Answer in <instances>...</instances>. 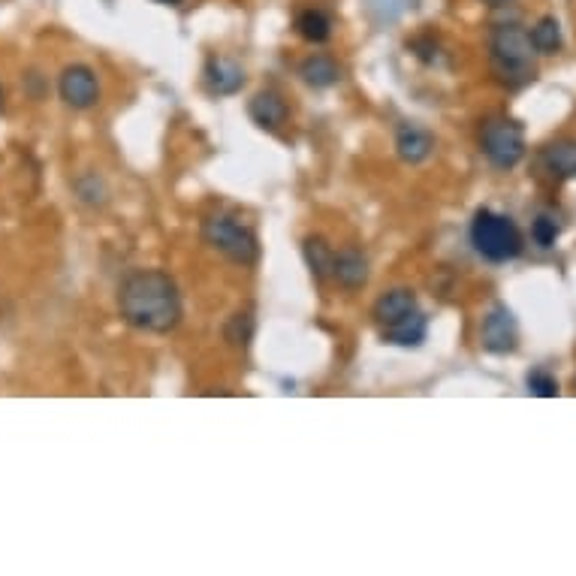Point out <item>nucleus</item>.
<instances>
[{
  "instance_id": "nucleus-6",
  "label": "nucleus",
  "mask_w": 576,
  "mask_h": 576,
  "mask_svg": "<svg viewBox=\"0 0 576 576\" xmlns=\"http://www.w3.org/2000/svg\"><path fill=\"white\" fill-rule=\"evenodd\" d=\"M480 341H483V350L495 353V356H507L519 347V326H516V317L507 305H495L483 317Z\"/></svg>"
},
{
  "instance_id": "nucleus-17",
  "label": "nucleus",
  "mask_w": 576,
  "mask_h": 576,
  "mask_svg": "<svg viewBox=\"0 0 576 576\" xmlns=\"http://www.w3.org/2000/svg\"><path fill=\"white\" fill-rule=\"evenodd\" d=\"M296 34H299L302 40L314 43V46L326 43V40L332 37V19H329V13H323V10H302V13L296 16Z\"/></svg>"
},
{
  "instance_id": "nucleus-20",
  "label": "nucleus",
  "mask_w": 576,
  "mask_h": 576,
  "mask_svg": "<svg viewBox=\"0 0 576 576\" xmlns=\"http://www.w3.org/2000/svg\"><path fill=\"white\" fill-rule=\"evenodd\" d=\"M251 335H254V320H251V314H233V320L227 323V341H230L233 347H248Z\"/></svg>"
},
{
  "instance_id": "nucleus-21",
  "label": "nucleus",
  "mask_w": 576,
  "mask_h": 576,
  "mask_svg": "<svg viewBox=\"0 0 576 576\" xmlns=\"http://www.w3.org/2000/svg\"><path fill=\"white\" fill-rule=\"evenodd\" d=\"M558 236H561V227H558L555 218H549V215H540V218L531 224V239H534L540 248H552V245L558 242Z\"/></svg>"
},
{
  "instance_id": "nucleus-24",
  "label": "nucleus",
  "mask_w": 576,
  "mask_h": 576,
  "mask_svg": "<svg viewBox=\"0 0 576 576\" xmlns=\"http://www.w3.org/2000/svg\"><path fill=\"white\" fill-rule=\"evenodd\" d=\"M0 106H4V91H0Z\"/></svg>"
},
{
  "instance_id": "nucleus-5",
  "label": "nucleus",
  "mask_w": 576,
  "mask_h": 576,
  "mask_svg": "<svg viewBox=\"0 0 576 576\" xmlns=\"http://www.w3.org/2000/svg\"><path fill=\"white\" fill-rule=\"evenodd\" d=\"M480 151L495 169H513L525 157V130L507 115H492L480 127Z\"/></svg>"
},
{
  "instance_id": "nucleus-8",
  "label": "nucleus",
  "mask_w": 576,
  "mask_h": 576,
  "mask_svg": "<svg viewBox=\"0 0 576 576\" xmlns=\"http://www.w3.org/2000/svg\"><path fill=\"white\" fill-rule=\"evenodd\" d=\"M203 82L209 88V94L215 97H233L245 88V70L233 61V58H209L206 70H203Z\"/></svg>"
},
{
  "instance_id": "nucleus-11",
  "label": "nucleus",
  "mask_w": 576,
  "mask_h": 576,
  "mask_svg": "<svg viewBox=\"0 0 576 576\" xmlns=\"http://www.w3.org/2000/svg\"><path fill=\"white\" fill-rule=\"evenodd\" d=\"M396 151H399V157H402L405 163L417 166V163H423V160L432 157V151H435V136H432L426 127H420V124H402L399 133H396Z\"/></svg>"
},
{
  "instance_id": "nucleus-1",
  "label": "nucleus",
  "mask_w": 576,
  "mask_h": 576,
  "mask_svg": "<svg viewBox=\"0 0 576 576\" xmlns=\"http://www.w3.org/2000/svg\"><path fill=\"white\" fill-rule=\"evenodd\" d=\"M118 311L139 332L166 335L181 323V296L175 281L160 269H139L118 287Z\"/></svg>"
},
{
  "instance_id": "nucleus-16",
  "label": "nucleus",
  "mask_w": 576,
  "mask_h": 576,
  "mask_svg": "<svg viewBox=\"0 0 576 576\" xmlns=\"http://www.w3.org/2000/svg\"><path fill=\"white\" fill-rule=\"evenodd\" d=\"M302 254H305V263L311 269V275L317 281H326L332 278V263H335V251L329 248V242L323 236H308L302 242Z\"/></svg>"
},
{
  "instance_id": "nucleus-15",
  "label": "nucleus",
  "mask_w": 576,
  "mask_h": 576,
  "mask_svg": "<svg viewBox=\"0 0 576 576\" xmlns=\"http://www.w3.org/2000/svg\"><path fill=\"white\" fill-rule=\"evenodd\" d=\"M299 76H302V82H305L308 88L326 91V88H332V85L341 82V67H338L335 58H329V55H311V58L302 61Z\"/></svg>"
},
{
  "instance_id": "nucleus-9",
  "label": "nucleus",
  "mask_w": 576,
  "mask_h": 576,
  "mask_svg": "<svg viewBox=\"0 0 576 576\" xmlns=\"http://www.w3.org/2000/svg\"><path fill=\"white\" fill-rule=\"evenodd\" d=\"M420 305H417V293L408 290V287H396V290H387L380 293L374 308H371V317L377 323V329H387L399 320H405L408 314H414Z\"/></svg>"
},
{
  "instance_id": "nucleus-18",
  "label": "nucleus",
  "mask_w": 576,
  "mask_h": 576,
  "mask_svg": "<svg viewBox=\"0 0 576 576\" xmlns=\"http://www.w3.org/2000/svg\"><path fill=\"white\" fill-rule=\"evenodd\" d=\"M528 37H531V46L537 55H555L561 49V25L555 16L537 19V25L528 31Z\"/></svg>"
},
{
  "instance_id": "nucleus-10",
  "label": "nucleus",
  "mask_w": 576,
  "mask_h": 576,
  "mask_svg": "<svg viewBox=\"0 0 576 576\" xmlns=\"http://www.w3.org/2000/svg\"><path fill=\"white\" fill-rule=\"evenodd\" d=\"M248 115L263 130H281L290 118V106L278 91H260L248 103Z\"/></svg>"
},
{
  "instance_id": "nucleus-2",
  "label": "nucleus",
  "mask_w": 576,
  "mask_h": 576,
  "mask_svg": "<svg viewBox=\"0 0 576 576\" xmlns=\"http://www.w3.org/2000/svg\"><path fill=\"white\" fill-rule=\"evenodd\" d=\"M489 58L498 79L510 88H519L534 79V46L522 25L495 28L489 40Z\"/></svg>"
},
{
  "instance_id": "nucleus-13",
  "label": "nucleus",
  "mask_w": 576,
  "mask_h": 576,
  "mask_svg": "<svg viewBox=\"0 0 576 576\" xmlns=\"http://www.w3.org/2000/svg\"><path fill=\"white\" fill-rule=\"evenodd\" d=\"M426 335H429V317L420 308L414 314H408L405 320L380 329V338L387 344H396V347H417L426 341Z\"/></svg>"
},
{
  "instance_id": "nucleus-3",
  "label": "nucleus",
  "mask_w": 576,
  "mask_h": 576,
  "mask_svg": "<svg viewBox=\"0 0 576 576\" xmlns=\"http://www.w3.org/2000/svg\"><path fill=\"white\" fill-rule=\"evenodd\" d=\"M468 239L486 263H510L525 251V239H522L519 227L507 215H498L492 209L474 212Z\"/></svg>"
},
{
  "instance_id": "nucleus-19",
  "label": "nucleus",
  "mask_w": 576,
  "mask_h": 576,
  "mask_svg": "<svg viewBox=\"0 0 576 576\" xmlns=\"http://www.w3.org/2000/svg\"><path fill=\"white\" fill-rule=\"evenodd\" d=\"M525 383H528V393H534V396H540V399H555V396H558V380H555L546 368L528 371Z\"/></svg>"
},
{
  "instance_id": "nucleus-7",
  "label": "nucleus",
  "mask_w": 576,
  "mask_h": 576,
  "mask_svg": "<svg viewBox=\"0 0 576 576\" xmlns=\"http://www.w3.org/2000/svg\"><path fill=\"white\" fill-rule=\"evenodd\" d=\"M58 94L70 109H91L100 103V82L97 73L85 64H70L64 67L58 79Z\"/></svg>"
},
{
  "instance_id": "nucleus-4",
  "label": "nucleus",
  "mask_w": 576,
  "mask_h": 576,
  "mask_svg": "<svg viewBox=\"0 0 576 576\" xmlns=\"http://www.w3.org/2000/svg\"><path fill=\"white\" fill-rule=\"evenodd\" d=\"M203 242L221 251L227 260L239 266H254L260 260V242L257 233L236 215V212H212L203 218Z\"/></svg>"
},
{
  "instance_id": "nucleus-23",
  "label": "nucleus",
  "mask_w": 576,
  "mask_h": 576,
  "mask_svg": "<svg viewBox=\"0 0 576 576\" xmlns=\"http://www.w3.org/2000/svg\"><path fill=\"white\" fill-rule=\"evenodd\" d=\"M157 4H163V7H178L181 0H157Z\"/></svg>"
},
{
  "instance_id": "nucleus-14",
  "label": "nucleus",
  "mask_w": 576,
  "mask_h": 576,
  "mask_svg": "<svg viewBox=\"0 0 576 576\" xmlns=\"http://www.w3.org/2000/svg\"><path fill=\"white\" fill-rule=\"evenodd\" d=\"M332 278H335L344 290H359V287H365V281H368V260H365V254L356 251V248H347V251L335 254Z\"/></svg>"
},
{
  "instance_id": "nucleus-22",
  "label": "nucleus",
  "mask_w": 576,
  "mask_h": 576,
  "mask_svg": "<svg viewBox=\"0 0 576 576\" xmlns=\"http://www.w3.org/2000/svg\"><path fill=\"white\" fill-rule=\"evenodd\" d=\"M480 4H483V7H492V10H498V7H507L510 0H480Z\"/></svg>"
},
{
  "instance_id": "nucleus-12",
  "label": "nucleus",
  "mask_w": 576,
  "mask_h": 576,
  "mask_svg": "<svg viewBox=\"0 0 576 576\" xmlns=\"http://www.w3.org/2000/svg\"><path fill=\"white\" fill-rule=\"evenodd\" d=\"M540 166L552 178H558V181L576 178V139H555V142H549L540 151Z\"/></svg>"
}]
</instances>
